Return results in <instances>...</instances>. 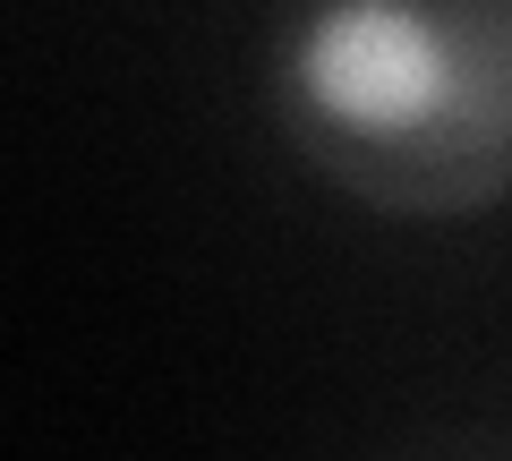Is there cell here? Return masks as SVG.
Returning <instances> with one entry per match:
<instances>
[{
  "label": "cell",
  "mask_w": 512,
  "mask_h": 461,
  "mask_svg": "<svg viewBox=\"0 0 512 461\" xmlns=\"http://www.w3.org/2000/svg\"><path fill=\"white\" fill-rule=\"evenodd\" d=\"M265 86L282 137L376 214L512 197V0H282Z\"/></svg>",
  "instance_id": "1"
}]
</instances>
